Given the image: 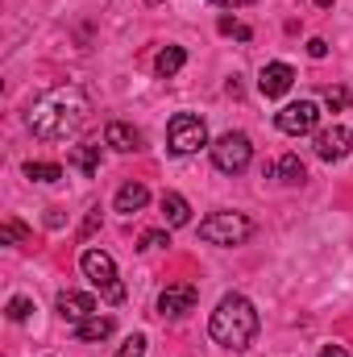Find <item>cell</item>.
<instances>
[{"instance_id": "obj_1", "label": "cell", "mask_w": 353, "mask_h": 357, "mask_svg": "<svg viewBox=\"0 0 353 357\" xmlns=\"http://www.w3.org/2000/svg\"><path fill=\"white\" fill-rule=\"evenodd\" d=\"M88 112H91L88 96L75 88V84H63V88L42 91V96L29 104L25 125H29L33 137H42V142H59V137H71V133L88 121Z\"/></svg>"}, {"instance_id": "obj_2", "label": "cell", "mask_w": 353, "mask_h": 357, "mask_svg": "<svg viewBox=\"0 0 353 357\" xmlns=\"http://www.w3.org/2000/svg\"><path fill=\"white\" fill-rule=\"evenodd\" d=\"M208 333H212V341L225 345V349H250V341H254V333H258V312H254V303H250L246 295H225V299L216 303L212 320H208Z\"/></svg>"}, {"instance_id": "obj_3", "label": "cell", "mask_w": 353, "mask_h": 357, "mask_svg": "<svg viewBox=\"0 0 353 357\" xmlns=\"http://www.w3.org/2000/svg\"><path fill=\"white\" fill-rule=\"evenodd\" d=\"M250 233H254V220L241 212H216V216L200 220V241H208V245H241V241H250Z\"/></svg>"}, {"instance_id": "obj_4", "label": "cell", "mask_w": 353, "mask_h": 357, "mask_svg": "<svg viewBox=\"0 0 353 357\" xmlns=\"http://www.w3.org/2000/svg\"><path fill=\"white\" fill-rule=\"evenodd\" d=\"M80 266H84V274L91 278V287H100V295H104L108 303H125V287H121V278H117L112 254H104V250H84Z\"/></svg>"}, {"instance_id": "obj_5", "label": "cell", "mask_w": 353, "mask_h": 357, "mask_svg": "<svg viewBox=\"0 0 353 357\" xmlns=\"http://www.w3.org/2000/svg\"><path fill=\"white\" fill-rule=\"evenodd\" d=\"M250 158H254V146H250L246 133H220V137L212 142V162H216V171H225V175H241V171L250 167Z\"/></svg>"}, {"instance_id": "obj_6", "label": "cell", "mask_w": 353, "mask_h": 357, "mask_svg": "<svg viewBox=\"0 0 353 357\" xmlns=\"http://www.w3.org/2000/svg\"><path fill=\"white\" fill-rule=\"evenodd\" d=\"M167 142H171L175 154H195L200 146H208V129H204L200 116L179 112V116H171V125H167Z\"/></svg>"}, {"instance_id": "obj_7", "label": "cell", "mask_w": 353, "mask_h": 357, "mask_svg": "<svg viewBox=\"0 0 353 357\" xmlns=\"http://www.w3.org/2000/svg\"><path fill=\"white\" fill-rule=\"evenodd\" d=\"M274 121H278V129H283V133L299 137V133H312V129H316L320 108H316V100H299V104H287Z\"/></svg>"}, {"instance_id": "obj_8", "label": "cell", "mask_w": 353, "mask_h": 357, "mask_svg": "<svg viewBox=\"0 0 353 357\" xmlns=\"http://www.w3.org/2000/svg\"><path fill=\"white\" fill-rule=\"evenodd\" d=\"M195 299H200L195 282H171V287L158 295V312L171 316V320H179V316H187V312L195 307Z\"/></svg>"}, {"instance_id": "obj_9", "label": "cell", "mask_w": 353, "mask_h": 357, "mask_svg": "<svg viewBox=\"0 0 353 357\" xmlns=\"http://www.w3.org/2000/svg\"><path fill=\"white\" fill-rule=\"evenodd\" d=\"M350 150H353V133L345 125H329V129L316 133V154H320L324 162H341Z\"/></svg>"}, {"instance_id": "obj_10", "label": "cell", "mask_w": 353, "mask_h": 357, "mask_svg": "<svg viewBox=\"0 0 353 357\" xmlns=\"http://www.w3.org/2000/svg\"><path fill=\"white\" fill-rule=\"evenodd\" d=\"M291 84H295V71L287 63H266L262 75H258V91L266 100H278L283 91H291Z\"/></svg>"}, {"instance_id": "obj_11", "label": "cell", "mask_w": 353, "mask_h": 357, "mask_svg": "<svg viewBox=\"0 0 353 357\" xmlns=\"http://www.w3.org/2000/svg\"><path fill=\"white\" fill-rule=\"evenodd\" d=\"M54 307H59V316H63V320H75V324H84L88 316H96V299L84 295V291H63Z\"/></svg>"}, {"instance_id": "obj_12", "label": "cell", "mask_w": 353, "mask_h": 357, "mask_svg": "<svg viewBox=\"0 0 353 357\" xmlns=\"http://www.w3.org/2000/svg\"><path fill=\"white\" fill-rule=\"evenodd\" d=\"M104 146L129 154V150H142V133H137L133 125H125V121H108V129H104Z\"/></svg>"}, {"instance_id": "obj_13", "label": "cell", "mask_w": 353, "mask_h": 357, "mask_svg": "<svg viewBox=\"0 0 353 357\" xmlns=\"http://www.w3.org/2000/svg\"><path fill=\"white\" fill-rule=\"evenodd\" d=\"M146 204H150V191H146L142 183H125V187L117 191V199H112V208H117V212H125V216L142 212Z\"/></svg>"}, {"instance_id": "obj_14", "label": "cell", "mask_w": 353, "mask_h": 357, "mask_svg": "<svg viewBox=\"0 0 353 357\" xmlns=\"http://www.w3.org/2000/svg\"><path fill=\"white\" fill-rule=\"evenodd\" d=\"M163 216H167L171 229H183V225L191 220V204H187L179 191H167V195H163Z\"/></svg>"}, {"instance_id": "obj_15", "label": "cell", "mask_w": 353, "mask_h": 357, "mask_svg": "<svg viewBox=\"0 0 353 357\" xmlns=\"http://www.w3.org/2000/svg\"><path fill=\"white\" fill-rule=\"evenodd\" d=\"M112 316H88L84 324H75V341H104V337H112Z\"/></svg>"}, {"instance_id": "obj_16", "label": "cell", "mask_w": 353, "mask_h": 357, "mask_svg": "<svg viewBox=\"0 0 353 357\" xmlns=\"http://www.w3.org/2000/svg\"><path fill=\"white\" fill-rule=\"evenodd\" d=\"M71 167L84 178H96V171H100V146H75L71 150Z\"/></svg>"}, {"instance_id": "obj_17", "label": "cell", "mask_w": 353, "mask_h": 357, "mask_svg": "<svg viewBox=\"0 0 353 357\" xmlns=\"http://www.w3.org/2000/svg\"><path fill=\"white\" fill-rule=\"evenodd\" d=\"M183 63H187V50H183V46H167V50L154 59V71H158L163 79H171V75L183 71Z\"/></svg>"}, {"instance_id": "obj_18", "label": "cell", "mask_w": 353, "mask_h": 357, "mask_svg": "<svg viewBox=\"0 0 353 357\" xmlns=\"http://www.w3.org/2000/svg\"><path fill=\"white\" fill-rule=\"evenodd\" d=\"M274 175L283 178V183H291V187H295V183H303V178H308V171H303L299 154H283V158H278V167H274Z\"/></svg>"}, {"instance_id": "obj_19", "label": "cell", "mask_w": 353, "mask_h": 357, "mask_svg": "<svg viewBox=\"0 0 353 357\" xmlns=\"http://www.w3.org/2000/svg\"><path fill=\"white\" fill-rule=\"evenodd\" d=\"M25 178H33V183H59L63 167L59 162H25Z\"/></svg>"}, {"instance_id": "obj_20", "label": "cell", "mask_w": 353, "mask_h": 357, "mask_svg": "<svg viewBox=\"0 0 353 357\" xmlns=\"http://www.w3.org/2000/svg\"><path fill=\"white\" fill-rule=\"evenodd\" d=\"M29 312H33V303H29L25 295H13V299H8V307H4V316H8L13 324H21V320H29Z\"/></svg>"}, {"instance_id": "obj_21", "label": "cell", "mask_w": 353, "mask_h": 357, "mask_svg": "<svg viewBox=\"0 0 353 357\" xmlns=\"http://www.w3.org/2000/svg\"><path fill=\"white\" fill-rule=\"evenodd\" d=\"M324 104H329L333 112H341V108H350L353 104V91L350 88H329L324 91Z\"/></svg>"}, {"instance_id": "obj_22", "label": "cell", "mask_w": 353, "mask_h": 357, "mask_svg": "<svg viewBox=\"0 0 353 357\" xmlns=\"http://www.w3.org/2000/svg\"><path fill=\"white\" fill-rule=\"evenodd\" d=\"M220 33H233V38H241V42H250V38H254V29H250V25H241V21H233V17H220Z\"/></svg>"}, {"instance_id": "obj_23", "label": "cell", "mask_w": 353, "mask_h": 357, "mask_svg": "<svg viewBox=\"0 0 353 357\" xmlns=\"http://www.w3.org/2000/svg\"><path fill=\"white\" fill-rule=\"evenodd\" d=\"M0 241H4V245H8V241H29V229L17 225V220H8V225L0 229Z\"/></svg>"}, {"instance_id": "obj_24", "label": "cell", "mask_w": 353, "mask_h": 357, "mask_svg": "<svg viewBox=\"0 0 353 357\" xmlns=\"http://www.w3.org/2000/svg\"><path fill=\"white\" fill-rule=\"evenodd\" d=\"M117 357H146V337L137 333V337H129L121 349H117Z\"/></svg>"}, {"instance_id": "obj_25", "label": "cell", "mask_w": 353, "mask_h": 357, "mask_svg": "<svg viewBox=\"0 0 353 357\" xmlns=\"http://www.w3.org/2000/svg\"><path fill=\"white\" fill-rule=\"evenodd\" d=\"M158 245H171V237H167V233H158V229L142 233V250H158Z\"/></svg>"}, {"instance_id": "obj_26", "label": "cell", "mask_w": 353, "mask_h": 357, "mask_svg": "<svg viewBox=\"0 0 353 357\" xmlns=\"http://www.w3.org/2000/svg\"><path fill=\"white\" fill-rule=\"evenodd\" d=\"M96 225H100V208H91V212H88V220H84L80 237H91V233H96Z\"/></svg>"}, {"instance_id": "obj_27", "label": "cell", "mask_w": 353, "mask_h": 357, "mask_svg": "<svg viewBox=\"0 0 353 357\" xmlns=\"http://www.w3.org/2000/svg\"><path fill=\"white\" fill-rule=\"evenodd\" d=\"M308 54H312V59H324V54H329V46H324L320 38H312V42H308Z\"/></svg>"}, {"instance_id": "obj_28", "label": "cell", "mask_w": 353, "mask_h": 357, "mask_svg": "<svg viewBox=\"0 0 353 357\" xmlns=\"http://www.w3.org/2000/svg\"><path fill=\"white\" fill-rule=\"evenodd\" d=\"M320 357H350V354H345L341 345H324V349H320Z\"/></svg>"}, {"instance_id": "obj_29", "label": "cell", "mask_w": 353, "mask_h": 357, "mask_svg": "<svg viewBox=\"0 0 353 357\" xmlns=\"http://www.w3.org/2000/svg\"><path fill=\"white\" fill-rule=\"evenodd\" d=\"M212 4H250V0H212Z\"/></svg>"}, {"instance_id": "obj_30", "label": "cell", "mask_w": 353, "mask_h": 357, "mask_svg": "<svg viewBox=\"0 0 353 357\" xmlns=\"http://www.w3.org/2000/svg\"><path fill=\"white\" fill-rule=\"evenodd\" d=\"M316 4H320V8H329V4H333V0H316Z\"/></svg>"}, {"instance_id": "obj_31", "label": "cell", "mask_w": 353, "mask_h": 357, "mask_svg": "<svg viewBox=\"0 0 353 357\" xmlns=\"http://www.w3.org/2000/svg\"><path fill=\"white\" fill-rule=\"evenodd\" d=\"M146 4H163V0H146Z\"/></svg>"}]
</instances>
